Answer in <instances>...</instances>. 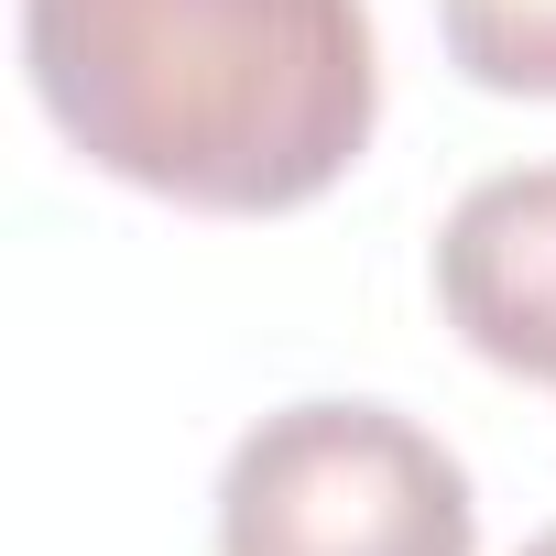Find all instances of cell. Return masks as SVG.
Returning <instances> with one entry per match:
<instances>
[{"mask_svg":"<svg viewBox=\"0 0 556 556\" xmlns=\"http://www.w3.org/2000/svg\"><path fill=\"white\" fill-rule=\"evenodd\" d=\"M523 556H556V523H545V534H534V545H523Z\"/></svg>","mask_w":556,"mask_h":556,"instance_id":"cell-5","label":"cell"},{"mask_svg":"<svg viewBox=\"0 0 556 556\" xmlns=\"http://www.w3.org/2000/svg\"><path fill=\"white\" fill-rule=\"evenodd\" d=\"M23 77L99 175L207 218L328 197L382 121L371 0H23Z\"/></svg>","mask_w":556,"mask_h":556,"instance_id":"cell-1","label":"cell"},{"mask_svg":"<svg viewBox=\"0 0 556 556\" xmlns=\"http://www.w3.org/2000/svg\"><path fill=\"white\" fill-rule=\"evenodd\" d=\"M437 306L491 371L556 393V164L480 175L447 207V229H437Z\"/></svg>","mask_w":556,"mask_h":556,"instance_id":"cell-3","label":"cell"},{"mask_svg":"<svg viewBox=\"0 0 556 556\" xmlns=\"http://www.w3.org/2000/svg\"><path fill=\"white\" fill-rule=\"evenodd\" d=\"M218 556H480V502L437 426L317 393L229 447Z\"/></svg>","mask_w":556,"mask_h":556,"instance_id":"cell-2","label":"cell"},{"mask_svg":"<svg viewBox=\"0 0 556 556\" xmlns=\"http://www.w3.org/2000/svg\"><path fill=\"white\" fill-rule=\"evenodd\" d=\"M447 66L491 99H556V0H437Z\"/></svg>","mask_w":556,"mask_h":556,"instance_id":"cell-4","label":"cell"}]
</instances>
